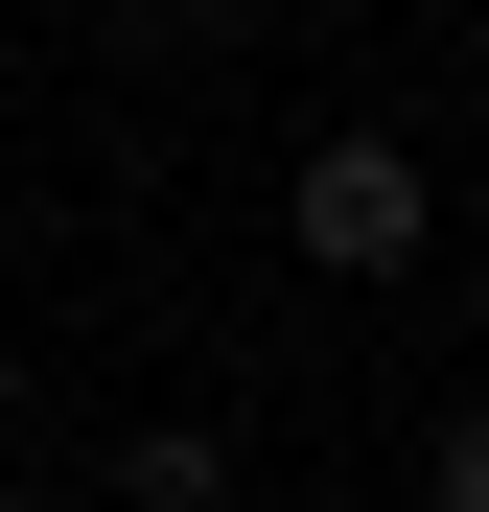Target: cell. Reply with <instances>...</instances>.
<instances>
[{
    "label": "cell",
    "instance_id": "2",
    "mask_svg": "<svg viewBox=\"0 0 489 512\" xmlns=\"http://www.w3.org/2000/svg\"><path fill=\"white\" fill-rule=\"evenodd\" d=\"M117 512H257V443H233V419H187V396H163L140 443H117Z\"/></svg>",
    "mask_w": 489,
    "mask_h": 512
},
{
    "label": "cell",
    "instance_id": "6",
    "mask_svg": "<svg viewBox=\"0 0 489 512\" xmlns=\"http://www.w3.org/2000/svg\"><path fill=\"white\" fill-rule=\"evenodd\" d=\"M24 396H47V373H24V326H0V419H24Z\"/></svg>",
    "mask_w": 489,
    "mask_h": 512
},
{
    "label": "cell",
    "instance_id": "1",
    "mask_svg": "<svg viewBox=\"0 0 489 512\" xmlns=\"http://www.w3.org/2000/svg\"><path fill=\"white\" fill-rule=\"evenodd\" d=\"M280 256H303V280H420V256H443V163L396 117H326L280 163Z\"/></svg>",
    "mask_w": 489,
    "mask_h": 512
},
{
    "label": "cell",
    "instance_id": "5",
    "mask_svg": "<svg viewBox=\"0 0 489 512\" xmlns=\"http://www.w3.org/2000/svg\"><path fill=\"white\" fill-rule=\"evenodd\" d=\"M0 512H94V489H47V466H0Z\"/></svg>",
    "mask_w": 489,
    "mask_h": 512
},
{
    "label": "cell",
    "instance_id": "4",
    "mask_svg": "<svg viewBox=\"0 0 489 512\" xmlns=\"http://www.w3.org/2000/svg\"><path fill=\"white\" fill-rule=\"evenodd\" d=\"M140 24H163V47H257L280 0H140Z\"/></svg>",
    "mask_w": 489,
    "mask_h": 512
},
{
    "label": "cell",
    "instance_id": "3",
    "mask_svg": "<svg viewBox=\"0 0 489 512\" xmlns=\"http://www.w3.org/2000/svg\"><path fill=\"white\" fill-rule=\"evenodd\" d=\"M420 512H489V419H466V396L420 419Z\"/></svg>",
    "mask_w": 489,
    "mask_h": 512
}]
</instances>
